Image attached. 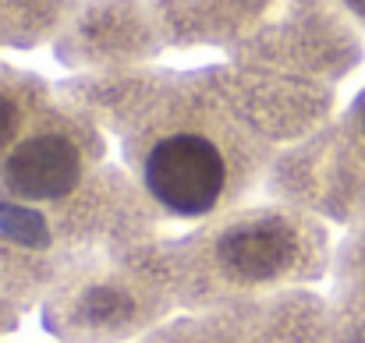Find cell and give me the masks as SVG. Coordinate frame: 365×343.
Instances as JSON below:
<instances>
[{
	"label": "cell",
	"mask_w": 365,
	"mask_h": 343,
	"mask_svg": "<svg viewBox=\"0 0 365 343\" xmlns=\"http://www.w3.org/2000/svg\"><path fill=\"white\" fill-rule=\"evenodd\" d=\"M82 156L61 131H39L25 138L4 163V184L18 199H61L75 188Z\"/></svg>",
	"instance_id": "2"
},
{
	"label": "cell",
	"mask_w": 365,
	"mask_h": 343,
	"mask_svg": "<svg viewBox=\"0 0 365 343\" xmlns=\"http://www.w3.org/2000/svg\"><path fill=\"white\" fill-rule=\"evenodd\" d=\"M355 4H359V11H365V0H355Z\"/></svg>",
	"instance_id": "5"
},
{
	"label": "cell",
	"mask_w": 365,
	"mask_h": 343,
	"mask_svg": "<svg viewBox=\"0 0 365 343\" xmlns=\"http://www.w3.org/2000/svg\"><path fill=\"white\" fill-rule=\"evenodd\" d=\"M362 138H365V107H362Z\"/></svg>",
	"instance_id": "4"
},
{
	"label": "cell",
	"mask_w": 365,
	"mask_h": 343,
	"mask_svg": "<svg viewBox=\"0 0 365 343\" xmlns=\"http://www.w3.org/2000/svg\"><path fill=\"white\" fill-rule=\"evenodd\" d=\"M14 124H18V107H14V100H11V96H4V93H0V145H4V142H11Z\"/></svg>",
	"instance_id": "3"
},
{
	"label": "cell",
	"mask_w": 365,
	"mask_h": 343,
	"mask_svg": "<svg viewBox=\"0 0 365 343\" xmlns=\"http://www.w3.org/2000/svg\"><path fill=\"white\" fill-rule=\"evenodd\" d=\"M138 174L149 199L185 220L213 213L231 188L227 152L199 127H178L153 138L138 163Z\"/></svg>",
	"instance_id": "1"
}]
</instances>
